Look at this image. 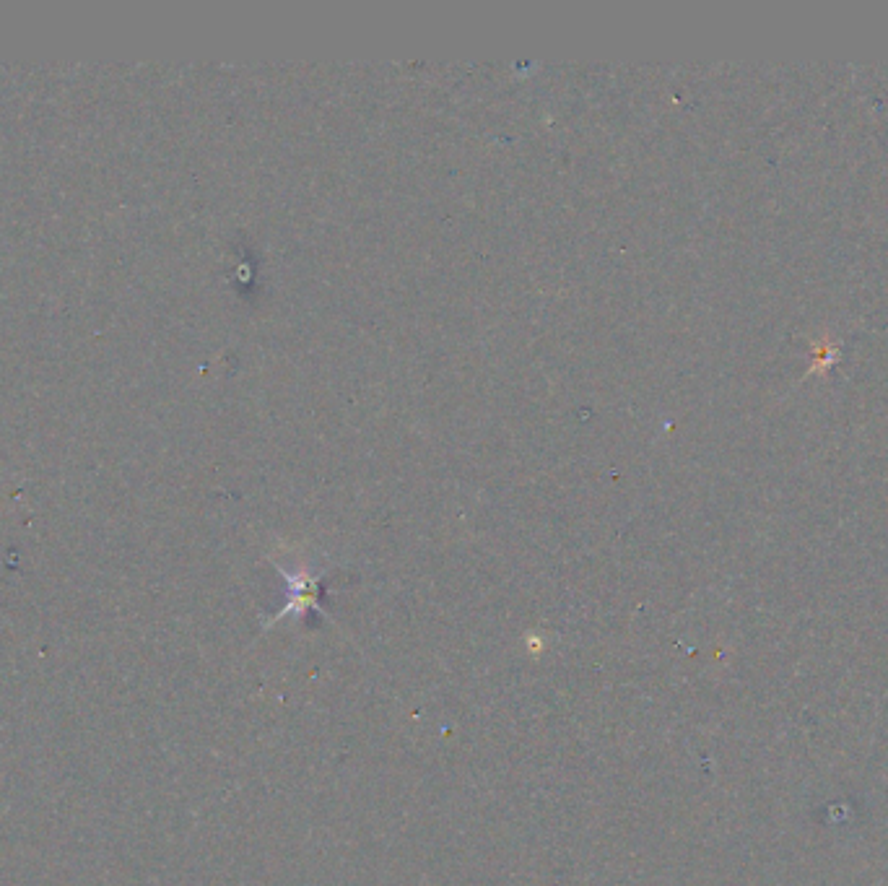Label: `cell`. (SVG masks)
Returning a JSON list of instances; mask_svg holds the SVG:
<instances>
[{"mask_svg":"<svg viewBox=\"0 0 888 886\" xmlns=\"http://www.w3.org/2000/svg\"><path fill=\"white\" fill-rule=\"evenodd\" d=\"M286 577H289V588H291V606L294 608H299V611H302L304 606H315V598H317V583H320V580H317V577H309V575H304V572H296V575H289V572H284Z\"/></svg>","mask_w":888,"mask_h":886,"instance_id":"obj_1","label":"cell"}]
</instances>
